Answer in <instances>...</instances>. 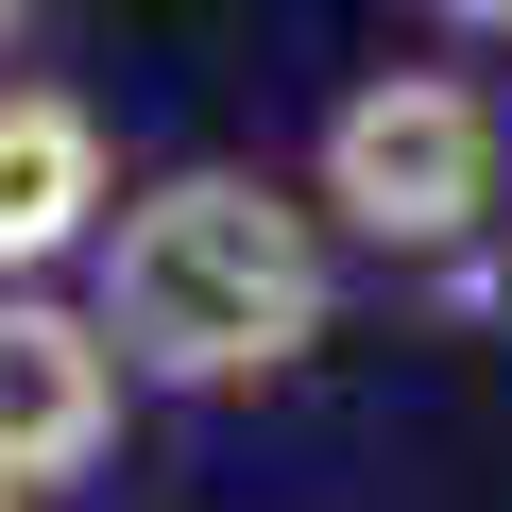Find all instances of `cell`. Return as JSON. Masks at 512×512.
I'll return each mask as SVG.
<instances>
[{"instance_id": "obj_1", "label": "cell", "mask_w": 512, "mask_h": 512, "mask_svg": "<svg viewBox=\"0 0 512 512\" xmlns=\"http://www.w3.org/2000/svg\"><path fill=\"white\" fill-rule=\"evenodd\" d=\"M86 325L120 342L137 393H256L325 342V222L256 171H154L103 222Z\"/></svg>"}, {"instance_id": "obj_2", "label": "cell", "mask_w": 512, "mask_h": 512, "mask_svg": "<svg viewBox=\"0 0 512 512\" xmlns=\"http://www.w3.org/2000/svg\"><path fill=\"white\" fill-rule=\"evenodd\" d=\"M495 205V103L461 69H376L325 120V222L376 256H461Z\"/></svg>"}, {"instance_id": "obj_3", "label": "cell", "mask_w": 512, "mask_h": 512, "mask_svg": "<svg viewBox=\"0 0 512 512\" xmlns=\"http://www.w3.org/2000/svg\"><path fill=\"white\" fill-rule=\"evenodd\" d=\"M120 342L86 325V308H52V291H0V495H52V478H86L103 444H120Z\"/></svg>"}, {"instance_id": "obj_4", "label": "cell", "mask_w": 512, "mask_h": 512, "mask_svg": "<svg viewBox=\"0 0 512 512\" xmlns=\"http://www.w3.org/2000/svg\"><path fill=\"white\" fill-rule=\"evenodd\" d=\"M120 222V154L69 86H0V291H35L52 256H103Z\"/></svg>"}, {"instance_id": "obj_5", "label": "cell", "mask_w": 512, "mask_h": 512, "mask_svg": "<svg viewBox=\"0 0 512 512\" xmlns=\"http://www.w3.org/2000/svg\"><path fill=\"white\" fill-rule=\"evenodd\" d=\"M427 18H512V0H427Z\"/></svg>"}, {"instance_id": "obj_6", "label": "cell", "mask_w": 512, "mask_h": 512, "mask_svg": "<svg viewBox=\"0 0 512 512\" xmlns=\"http://www.w3.org/2000/svg\"><path fill=\"white\" fill-rule=\"evenodd\" d=\"M18 18H35V0H0V35H18Z\"/></svg>"}, {"instance_id": "obj_7", "label": "cell", "mask_w": 512, "mask_h": 512, "mask_svg": "<svg viewBox=\"0 0 512 512\" xmlns=\"http://www.w3.org/2000/svg\"><path fill=\"white\" fill-rule=\"evenodd\" d=\"M0 512H18V495H0Z\"/></svg>"}]
</instances>
